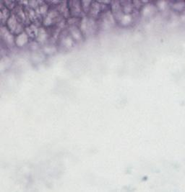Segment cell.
Listing matches in <instances>:
<instances>
[{"instance_id": "obj_1", "label": "cell", "mask_w": 185, "mask_h": 192, "mask_svg": "<svg viewBox=\"0 0 185 192\" xmlns=\"http://www.w3.org/2000/svg\"><path fill=\"white\" fill-rule=\"evenodd\" d=\"M68 6H69L70 17L80 18L81 15H82V13H83L82 6H81V2H68Z\"/></svg>"}, {"instance_id": "obj_2", "label": "cell", "mask_w": 185, "mask_h": 192, "mask_svg": "<svg viewBox=\"0 0 185 192\" xmlns=\"http://www.w3.org/2000/svg\"><path fill=\"white\" fill-rule=\"evenodd\" d=\"M172 9L177 12H182L185 10V2L178 1L174 2V4H172Z\"/></svg>"}, {"instance_id": "obj_3", "label": "cell", "mask_w": 185, "mask_h": 192, "mask_svg": "<svg viewBox=\"0 0 185 192\" xmlns=\"http://www.w3.org/2000/svg\"><path fill=\"white\" fill-rule=\"evenodd\" d=\"M91 4L92 2H81V6H82L83 13L88 15Z\"/></svg>"}]
</instances>
